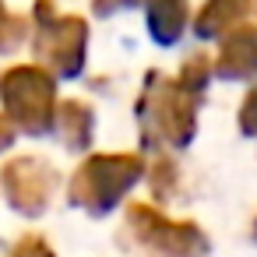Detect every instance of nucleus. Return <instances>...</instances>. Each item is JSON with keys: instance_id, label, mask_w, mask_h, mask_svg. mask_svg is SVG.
Segmentation results:
<instances>
[{"instance_id": "f8f14e48", "label": "nucleus", "mask_w": 257, "mask_h": 257, "mask_svg": "<svg viewBox=\"0 0 257 257\" xmlns=\"http://www.w3.org/2000/svg\"><path fill=\"white\" fill-rule=\"evenodd\" d=\"M148 183H152V190H155V197H159V201L173 197V194H176V183H180V176H176V162L162 155V159L152 166V176H148Z\"/></svg>"}, {"instance_id": "7ed1b4c3", "label": "nucleus", "mask_w": 257, "mask_h": 257, "mask_svg": "<svg viewBox=\"0 0 257 257\" xmlns=\"http://www.w3.org/2000/svg\"><path fill=\"white\" fill-rule=\"evenodd\" d=\"M0 106L15 131L46 138L57 120V78L39 64H18L0 74Z\"/></svg>"}, {"instance_id": "9b49d317", "label": "nucleus", "mask_w": 257, "mask_h": 257, "mask_svg": "<svg viewBox=\"0 0 257 257\" xmlns=\"http://www.w3.org/2000/svg\"><path fill=\"white\" fill-rule=\"evenodd\" d=\"M25 36H29V22L11 15L8 4L0 0V53H15L25 43Z\"/></svg>"}, {"instance_id": "4468645a", "label": "nucleus", "mask_w": 257, "mask_h": 257, "mask_svg": "<svg viewBox=\"0 0 257 257\" xmlns=\"http://www.w3.org/2000/svg\"><path fill=\"white\" fill-rule=\"evenodd\" d=\"M239 131L246 134V138H257V88L243 99V106H239Z\"/></svg>"}, {"instance_id": "2eb2a0df", "label": "nucleus", "mask_w": 257, "mask_h": 257, "mask_svg": "<svg viewBox=\"0 0 257 257\" xmlns=\"http://www.w3.org/2000/svg\"><path fill=\"white\" fill-rule=\"evenodd\" d=\"M145 0H92V11L99 18H109V15H120V11H131V8H141Z\"/></svg>"}, {"instance_id": "1a4fd4ad", "label": "nucleus", "mask_w": 257, "mask_h": 257, "mask_svg": "<svg viewBox=\"0 0 257 257\" xmlns=\"http://www.w3.org/2000/svg\"><path fill=\"white\" fill-rule=\"evenodd\" d=\"M145 18H148V36L159 46H176L187 32L190 4L187 0H145Z\"/></svg>"}, {"instance_id": "f257e3e1", "label": "nucleus", "mask_w": 257, "mask_h": 257, "mask_svg": "<svg viewBox=\"0 0 257 257\" xmlns=\"http://www.w3.org/2000/svg\"><path fill=\"white\" fill-rule=\"evenodd\" d=\"M197 113H201V92H190L180 78L148 71L138 106H134L141 148L145 152H162V148L183 152L197 134Z\"/></svg>"}, {"instance_id": "9d476101", "label": "nucleus", "mask_w": 257, "mask_h": 257, "mask_svg": "<svg viewBox=\"0 0 257 257\" xmlns=\"http://www.w3.org/2000/svg\"><path fill=\"white\" fill-rule=\"evenodd\" d=\"M250 11V0H208L194 18V36L197 39H222L232 32Z\"/></svg>"}, {"instance_id": "423d86ee", "label": "nucleus", "mask_w": 257, "mask_h": 257, "mask_svg": "<svg viewBox=\"0 0 257 257\" xmlns=\"http://www.w3.org/2000/svg\"><path fill=\"white\" fill-rule=\"evenodd\" d=\"M57 169L43 155H15L0 166V194L22 218H43L57 194Z\"/></svg>"}, {"instance_id": "f3484780", "label": "nucleus", "mask_w": 257, "mask_h": 257, "mask_svg": "<svg viewBox=\"0 0 257 257\" xmlns=\"http://www.w3.org/2000/svg\"><path fill=\"white\" fill-rule=\"evenodd\" d=\"M253 239H257V222H253Z\"/></svg>"}, {"instance_id": "39448f33", "label": "nucleus", "mask_w": 257, "mask_h": 257, "mask_svg": "<svg viewBox=\"0 0 257 257\" xmlns=\"http://www.w3.org/2000/svg\"><path fill=\"white\" fill-rule=\"evenodd\" d=\"M36 22V50L50 64L57 81H74L88 60V22L78 15H57L53 0H36L32 8Z\"/></svg>"}, {"instance_id": "6e6552de", "label": "nucleus", "mask_w": 257, "mask_h": 257, "mask_svg": "<svg viewBox=\"0 0 257 257\" xmlns=\"http://www.w3.org/2000/svg\"><path fill=\"white\" fill-rule=\"evenodd\" d=\"M53 131L67 152H85L95 138V109L81 99H64V102H57Z\"/></svg>"}, {"instance_id": "0eeeda50", "label": "nucleus", "mask_w": 257, "mask_h": 257, "mask_svg": "<svg viewBox=\"0 0 257 257\" xmlns=\"http://www.w3.org/2000/svg\"><path fill=\"white\" fill-rule=\"evenodd\" d=\"M211 71H215V78H225V81L253 78L257 74V29H232V32H225Z\"/></svg>"}, {"instance_id": "dca6fc26", "label": "nucleus", "mask_w": 257, "mask_h": 257, "mask_svg": "<svg viewBox=\"0 0 257 257\" xmlns=\"http://www.w3.org/2000/svg\"><path fill=\"white\" fill-rule=\"evenodd\" d=\"M15 138H18V134H15L11 120H8V116H0V152H8V148L15 145Z\"/></svg>"}, {"instance_id": "ddd939ff", "label": "nucleus", "mask_w": 257, "mask_h": 257, "mask_svg": "<svg viewBox=\"0 0 257 257\" xmlns=\"http://www.w3.org/2000/svg\"><path fill=\"white\" fill-rule=\"evenodd\" d=\"M8 257H57V250L39 232H25L22 239H15V246L8 250Z\"/></svg>"}, {"instance_id": "20e7f679", "label": "nucleus", "mask_w": 257, "mask_h": 257, "mask_svg": "<svg viewBox=\"0 0 257 257\" xmlns=\"http://www.w3.org/2000/svg\"><path fill=\"white\" fill-rule=\"evenodd\" d=\"M123 225L131 239L152 257H211V239L197 222L169 218L148 201L127 204Z\"/></svg>"}, {"instance_id": "f03ea898", "label": "nucleus", "mask_w": 257, "mask_h": 257, "mask_svg": "<svg viewBox=\"0 0 257 257\" xmlns=\"http://www.w3.org/2000/svg\"><path fill=\"white\" fill-rule=\"evenodd\" d=\"M148 166L138 152H109V155H88L67 180V201L71 208L102 218L116 211L127 194L145 180Z\"/></svg>"}]
</instances>
